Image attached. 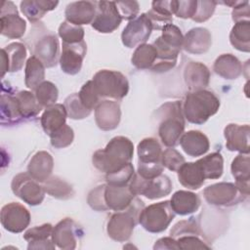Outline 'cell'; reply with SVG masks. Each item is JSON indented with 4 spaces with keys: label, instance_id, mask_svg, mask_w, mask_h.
<instances>
[{
    "label": "cell",
    "instance_id": "obj_2",
    "mask_svg": "<svg viewBox=\"0 0 250 250\" xmlns=\"http://www.w3.org/2000/svg\"><path fill=\"white\" fill-rule=\"evenodd\" d=\"M159 119L158 136L162 144L168 147L177 146L185 130V117L180 101L167 102L156 110Z\"/></svg>",
    "mask_w": 250,
    "mask_h": 250
},
{
    "label": "cell",
    "instance_id": "obj_54",
    "mask_svg": "<svg viewBox=\"0 0 250 250\" xmlns=\"http://www.w3.org/2000/svg\"><path fill=\"white\" fill-rule=\"evenodd\" d=\"M150 10L162 17L173 19L172 16L175 15V10H176V0L152 1Z\"/></svg>",
    "mask_w": 250,
    "mask_h": 250
},
{
    "label": "cell",
    "instance_id": "obj_30",
    "mask_svg": "<svg viewBox=\"0 0 250 250\" xmlns=\"http://www.w3.org/2000/svg\"><path fill=\"white\" fill-rule=\"evenodd\" d=\"M200 198L198 194L188 190L176 191L170 200L171 207L175 214L186 216L196 212L200 206Z\"/></svg>",
    "mask_w": 250,
    "mask_h": 250
},
{
    "label": "cell",
    "instance_id": "obj_50",
    "mask_svg": "<svg viewBox=\"0 0 250 250\" xmlns=\"http://www.w3.org/2000/svg\"><path fill=\"white\" fill-rule=\"evenodd\" d=\"M218 2L210 1V0H201L197 1V8L194 16L192 17V21L195 22H203L209 20L215 12L216 6Z\"/></svg>",
    "mask_w": 250,
    "mask_h": 250
},
{
    "label": "cell",
    "instance_id": "obj_24",
    "mask_svg": "<svg viewBox=\"0 0 250 250\" xmlns=\"http://www.w3.org/2000/svg\"><path fill=\"white\" fill-rule=\"evenodd\" d=\"M184 80L189 92L205 89L210 82V70L202 62H189L184 69Z\"/></svg>",
    "mask_w": 250,
    "mask_h": 250
},
{
    "label": "cell",
    "instance_id": "obj_44",
    "mask_svg": "<svg viewBox=\"0 0 250 250\" xmlns=\"http://www.w3.org/2000/svg\"><path fill=\"white\" fill-rule=\"evenodd\" d=\"M161 30L162 34L159 36L161 40L169 47L181 51L184 43V35L181 29L177 25L170 23L163 26Z\"/></svg>",
    "mask_w": 250,
    "mask_h": 250
},
{
    "label": "cell",
    "instance_id": "obj_12",
    "mask_svg": "<svg viewBox=\"0 0 250 250\" xmlns=\"http://www.w3.org/2000/svg\"><path fill=\"white\" fill-rule=\"evenodd\" d=\"M30 213L21 203L10 202L1 208L0 221L2 227L13 233L23 231L30 224Z\"/></svg>",
    "mask_w": 250,
    "mask_h": 250
},
{
    "label": "cell",
    "instance_id": "obj_49",
    "mask_svg": "<svg viewBox=\"0 0 250 250\" xmlns=\"http://www.w3.org/2000/svg\"><path fill=\"white\" fill-rule=\"evenodd\" d=\"M161 160L164 168L173 172H178L180 167L186 162L185 157L173 147H168L162 151Z\"/></svg>",
    "mask_w": 250,
    "mask_h": 250
},
{
    "label": "cell",
    "instance_id": "obj_7",
    "mask_svg": "<svg viewBox=\"0 0 250 250\" xmlns=\"http://www.w3.org/2000/svg\"><path fill=\"white\" fill-rule=\"evenodd\" d=\"M170 201L165 200L142 208L138 223L148 232L159 233L164 231L175 218Z\"/></svg>",
    "mask_w": 250,
    "mask_h": 250
},
{
    "label": "cell",
    "instance_id": "obj_35",
    "mask_svg": "<svg viewBox=\"0 0 250 250\" xmlns=\"http://www.w3.org/2000/svg\"><path fill=\"white\" fill-rule=\"evenodd\" d=\"M45 79V65L35 56L27 59L24 68V83L25 86L34 91Z\"/></svg>",
    "mask_w": 250,
    "mask_h": 250
},
{
    "label": "cell",
    "instance_id": "obj_5",
    "mask_svg": "<svg viewBox=\"0 0 250 250\" xmlns=\"http://www.w3.org/2000/svg\"><path fill=\"white\" fill-rule=\"evenodd\" d=\"M162 147L158 140L152 137L143 139L137 146L138 171L137 173L146 179H152L162 174Z\"/></svg>",
    "mask_w": 250,
    "mask_h": 250
},
{
    "label": "cell",
    "instance_id": "obj_27",
    "mask_svg": "<svg viewBox=\"0 0 250 250\" xmlns=\"http://www.w3.org/2000/svg\"><path fill=\"white\" fill-rule=\"evenodd\" d=\"M232 177L235 179V186L240 193L248 197L250 193V157L249 153H239L232 160L230 165Z\"/></svg>",
    "mask_w": 250,
    "mask_h": 250
},
{
    "label": "cell",
    "instance_id": "obj_42",
    "mask_svg": "<svg viewBox=\"0 0 250 250\" xmlns=\"http://www.w3.org/2000/svg\"><path fill=\"white\" fill-rule=\"evenodd\" d=\"M63 105L65 107L67 116L73 120H81L91 114V110L86 108L81 103L78 93H73L65 98Z\"/></svg>",
    "mask_w": 250,
    "mask_h": 250
},
{
    "label": "cell",
    "instance_id": "obj_6",
    "mask_svg": "<svg viewBox=\"0 0 250 250\" xmlns=\"http://www.w3.org/2000/svg\"><path fill=\"white\" fill-rule=\"evenodd\" d=\"M92 81L102 100L104 98L112 101L121 100L129 92L127 77L117 70L101 69L95 73Z\"/></svg>",
    "mask_w": 250,
    "mask_h": 250
},
{
    "label": "cell",
    "instance_id": "obj_45",
    "mask_svg": "<svg viewBox=\"0 0 250 250\" xmlns=\"http://www.w3.org/2000/svg\"><path fill=\"white\" fill-rule=\"evenodd\" d=\"M79 99L83 105L88 108L89 110H93L96 108V106L103 101L99 94L96 91V88L94 86V83L92 80L87 81L80 89L78 93Z\"/></svg>",
    "mask_w": 250,
    "mask_h": 250
},
{
    "label": "cell",
    "instance_id": "obj_26",
    "mask_svg": "<svg viewBox=\"0 0 250 250\" xmlns=\"http://www.w3.org/2000/svg\"><path fill=\"white\" fill-rule=\"evenodd\" d=\"M53 229L54 227L49 223L28 229L23 234V238L28 243L27 249L54 250L57 246L52 239Z\"/></svg>",
    "mask_w": 250,
    "mask_h": 250
},
{
    "label": "cell",
    "instance_id": "obj_10",
    "mask_svg": "<svg viewBox=\"0 0 250 250\" xmlns=\"http://www.w3.org/2000/svg\"><path fill=\"white\" fill-rule=\"evenodd\" d=\"M203 196L208 204L217 207H229L245 198L235 184L221 182L208 186L203 190Z\"/></svg>",
    "mask_w": 250,
    "mask_h": 250
},
{
    "label": "cell",
    "instance_id": "obj_36",
    "mask_svg": "<svg viewBox=\"0 0 250 250\" xmlns=\"http://www.w3.org/2000/svg\"><path fill=\"white\" fill-rule=\"evenodd\" d=\"M157 59V51L153 44L144 43L136 47L132 58V64L141 70L150 69Z\"/></svg>",
    "mask_w": 250,
    "mask_h": 250
},
{
    "label": "cell",
    "instance_id": "obj_22",
    "mask_svg": "<svg viewBox=\"0 0 250 250\" xmlns=\"http://www.w3.org/2000/svg\"><path fill=\"white\" fill-rule=\"evenodd\" d=\"M60 44L57 35L46 34L40 37L33 49V56L39 59L45 67H53L58 62Z\"/></svg>",
    "mask_w": 250,
    "mask_h": 250
},
{
    "label": "cell",
    "instance_id": "obj_13",
    "mask_svg": "<svg viewBox=\"0 0 250 250\" xmlns=\"http://www.w3.org/2000/svg\"><path fill=\"white\" fill-rule=\"evenodd\" d=\"M1 34L9 39L21 38L26 29L25 21L19 16L14 2L3 1L0 13Z\"/></svg>",
    "mask_w": 250,
    "mask_h": 250
},
{
    "label": "cell",
    "instance_id": "obj_47",
    "mask_svg": "<svg viewBox=\"0 0 250 250\" xmlns=\"http://www.w3.org/2000/svg\"><path fill=\"white\" fill-rule=\"evenodd\" d=\"M134 174H135V169L131 162V163L127 164L125 167H123L122 169H120L114 173L106 174L105 181H106V184H108V185L127 186V185H129Z\"/></svg>",
    "mask_w": 250,
    "mask_h": 250
},
{
    "label": "cell",
    "instance_id": "obj_4",
    "mask_svg": "<svg viewBox=\"0 0 250 250\" xmlns=\"http://www.w3.org/2000/svg\"><path fill=\"white\" fill-rule=\"evenodd\" d=\"M142 208H144V202L135 197L134 201L127 209L115 211L107 221V235L117 242L129 240L138 223L139 213Z\"/></svg>",
    "mask_w": 250,
    "mask_h": 250
},
{
    "label": "cell",
    "instance_id": "obj_18",
    "mask_svg": "<svg viewBox=\"0 0 250 250\" xmlns=\"http://www.w3.org/2000/svg\"><path fill=\"white\" fill-rule=\"evenodd\" d=\"M26 48L22 43L13 42L1 49V76L7 72L20 71L26 62Z\"/></svg>",
    "mask_w": 250,
    "mask_h": 250
},
{
    "label": "cell",
    "instance_id": "obj_3",
    "mask_svg": "<svg viewBox=\"0 0 250 250\" xmlns=\"http://www.w3.org/2000/svg\"><path fill=\"white\" fill-rule=\"evenodd\" d=\"M220 99L211 91L203 89L188 92L182 104L185 119L200 125L215 115L220 108Z\"/></svg>",
    "mask_w": 250,
    "mask_h": 250
},
{
    "label": "cell",
    "instance_id": "obj_53",
    "mask_svg": "<svg viewBox=\"0 0 250 250\" xmlns=\"http://www.w3.org/2000/svg\"><path fill=\"white\" fill-rule=\"evenodd\" d=\"M197 0L176 1L175 15L181 19H192L196 12Z\"/></svg>",
    "mask_w": 250,
    "mask_h": 250
},
{
    "label": "cell",
    "instance_id": "obj_31",
    "mask_svg": "<svg viewBox=\"0 0 250 250\" xmlns=\"http://www.w3.org/2000/svg\"><path fill=\"white\" fill-rule=\"evenodd\" d=\"M213 70L224 79L238 78L243 70L241 62L232 54H222L214 62Z\"/></svg>",
    "mask_w": 250,
    "mask_h": 250
},
{
    "label": "cell",
    "instance_id": "obj_33",
    "mask_svg": "<svg viewBox=\"0 0 250 250\" xmlns=\"http://www.w3.org/2000/svg\"><path fill=\"white\" fill-rule=\"evenodd\" d=\"M177 173L180 184L192 190L200 188L206 180L197 161L185 162Z\"/></svg>",
    "mask_w": 250,
    "mask_h": 250
},
{
    "label": "cell",
    "instance_id": "obj_8",
    "mask_svg": "<svg viewBox=\"0 0 250 250\" xmlns=\"http://www.w3.org/2000/svg\"><path fill=\"white\" fill-rule=\"evenodd\" d=\"M129 188L136 196L144 195L147 199L154 200L167 196L172 191L173 184L170 178L163 174L152 179H146L135 172Z\"/></svg>",
    "mask_w": 250,
    "mask_h": 250
},
{
    "label": "cell",
    "instance_id": "obj_17",
    "mask_svg": "<svg viewBox=\"0 0 250 250\" xmlns=\"http://www.w3.org/2000/svg\"><path fill=\"white\" fill-rule=\"evenodd\" d=\"M121 119L120 104L116 101L103 100L95 108V121L103 131H111L118 127Z\"/></svg>",
    "mask_w": 250,
    "mask_h": 250
},
{
    "label": "cell",
    "instance_id": "obj_48",
    "mask_svg": "<svg viewBox=\"0 0 250 250\" xmlns=\"http://www.w3.org/2000/svg\"><path fill=\"white\" fill-rule=\"evenodd\" d=\"M201 236L203 235L187 234L176 237L175 240L177 242L178 249H210L211 245H209L205 240H203Z\"/></svg>",
    "mask_w": 250,
    "mask_h": 250
},
{
    "label": "cell",
    "instance_id": "obj_56",
    "mask_svg": "<svg viewBox=\"0 0 250 250\" xmlns=\"http://www.w3.org/2000/svg\"><path fill=\"white\" fill-rule=\"evenodd\" d=\"M153 249L162 250V249H169V250H178V245L172 236L162 237L159 238L153 245Z\"/></svg>",
    "mask_w": 250,
    "mask_h": 250
},
{
    "label": "cell",
    "instance_id": "obj_1",
    "mask_svg": "<svg viewBox=\"0 0 250 250\" xmlns=\"http://www.w3.org/2000/svg\"><path fill=\"white\" fill-rule=\"evenodd\" d=\"M134 155V145L124 136L112 138L103 149H98L92 156L93 165L102 173H114L131 163Z\"/></svg>",
    "mask_w": 250,
    "mask_h": 250
},
{
    "label": "cell",
    "instance_id": "obj_9",
    "mask_svg": "<svg viewBox=\"0 0 250 250\" xmlns=\"http://www.w3.org/2000/svg\"><path fill=\"white\" fill-rule=\"evenodd\" d=\"M11 188L17 197L31 206L41 204L46 193L43 186L34 180L28 172H22L16 175L12 180Z\"/></svg>",
    "mask_w": 250,
    "mask_h": 250
},
{
    "label": "cell",
    "instance_id": "obj_55",
    "mask_svg": "<svg viewBox=\"0 0 250 250\" xmlns=\"http://www.w3.org/2000/svg\"><path fill=\"white\" fill-rule=\"evenodd\" d=\"M250 7L248 1H237L232 7L231 18L234 22L240 21H249Z\"/></svg>",
    "mask_w": 250,
    "mask_h": 250
},
{
    "label": "cell",
    "instance_id": "obj_25",
    "mask_svg": "<svg viewBox=\"0 0 250 250\" xmlns=\"http://www.w3.org/2000/svg\"><path fill=\"white\" fill-rule=\"evenodd\" d=\"M0 104V120L3 126L17 125L23 121V118L21 117L19 110L15 92L10 87L6 89L3 84Z\"/></svg>",
    "mask_w": 250,
    "mask_h": 250
},
{
    "label": "cell",
    "instance_id": "obj_37",
    "mask_svg": "<svg viewBox=\"0 0 250 250\" xmlns=\"http://www.w3.org/2000/svg\"><path fill=\"white\" fill-rule=\"evenodd\" d=\"M230 44L238 51L250 52V21H236L229 33Z\"/></svg>",
    "mask_w": 250,
    "mask_h": 250
},
{
    "label": "cell",
    "instance_id": "obj_11",
    "mask_svg": "<svg viewBox=\"0 0 250 250\" xmlns=\"http://www.w3.org/2000/svg\"><path fill=\"white\" fill-rule=\"evenodd\" d=\"M153 29L146 13H143L127 23L121 33V41L127 48L138 47L146 42Z\"/></svg>",
    "mask_w": 250,
    "mask_h": 250
},
{
    "label": "cell",
    "instance_id": "obj_20",
    "mask_svg": "<svg viewBox=\"0 0 250 250\" xmlns=\"http://www.w3.org/2000/svg\"><path fill=\"white\" fill-rule=\"evenodd\" d=\"M249 133L250 127L248 124H228L224 129L226 147L230 151L248 154L250 151Z\"/></svg>",
    "mask_w": 250,
    "mask_h": 250
},
{
    "label": "cell",
    "instance_id": "obj_28",
    "mask_svg": "<svg viewBox=\"0 0 250 250\" xmlns=\"http://www.w3.org/2000/svg\"><path fill=\"white\" fill-rule=\"evenodd\" d=\"M179 143L183 150L191 157L204 155L210 147L208 137L198 130H190L184 133Z\"/></svg>",
    "mask_w": 250,
    "mask_h": 250
},
{
    "label": "cell",
    "instance_id": "obj_15",
    "mask_svg": "<svg viewBox=\"0 0 250 250\" xmlns=\"http://www.w3.org/2000/svg\"><path fill=\"white\" fill-rule=\"evenodd\" d=\"M122 18L117 10L115 1H98L97 12L92 27L100 33H111L117 29Z\"/></svg>",
    "mask_w": 250,
    "mask_h": 250
},
{
    "label": "cell",
    "instance_id": "obj_51",
    "mask_svg": "<svg viewBox=\"0 0 250 250\" xmlns=\"http://www.w3.org/2000/svg\"><path fill=\"white\" fill-rule=\"evenodd\" d=\"M105 184L100 185L93 188L89 193L87 197V202L90 205V207L96 211H106L107 208L104 204V189Z\"/></svg>",
    "mask_w": 250,
    "mask_h": 250
},
{
    "label": "cell",
    "instance_id": "obj_19",
    "mask_svg": "<svg viewBox=\"0 0 250 250\" xmlns=\"http://www.w3.org/2000/svg\"><path fill=\"white\" fill-rule=\"evenodd\" d=\"M135 197L136 195L131 191L129 185L113 186L105 184L104 189V200L107 210H125L132 204Z\"/></svg>",
    "mask_w": 250,
    "mask_h": 250
},
{
    "label": "cell",
    "instance_id": "obj_41",
    "mask_svg": "<svg viewBox=\"0 0 250 250\" xmlns=\"http://www.w3.org/2000/svg\"><path fill=\"white\" fill-rule=\"evenodd\" d=\"M33 92L42 108L55 104L59 98V90L51 81H43Z\"/></svg>",
    "mask_w": 250,
    "mask_h": 250
},
{
    "label": "cell",
    "instance_id": "obj_43",
    "mask_svg": "<svg viewBox=\"0 0 250 250\" xmlns=\"http://www.w3.org/2000/svg\"><path fill=\"white\" fill-rule=\"evenodd\" d=\"M58 33L62 38V43L75 44L84 41V28L80 25L72 24L66 21L60 24Z\"/></svg>",
    "mask_w": 250,
    "mask_h": 250
},
{
    "label": "cell",
    "instance_id": "obj_29",
    "mask_svg": "<svg viewBox=\"0 0 250 250\" xmlns=\"http://www.w3.org/2000/svg\"><path fill=\"white\" fill-rule=\"evenodd\" d=\"M54 169L53 156L45 150L37 151L28 162L27 172L37 182L44 183L52 176Z\"/></svg>",
    "mask_w": 250,
    "mask_h": 250
},
{
    "label": "cell",
    "instance_id": "obj_23",
    "mask_svg": "<svg viewBox=\"0 0 250 250\" xmlns=\"http://www.w3.org/2000/svg\"><path fill=\"white\" fill-rule=\"evenodd\" d=\"M212 45V35L205 27H194L184 36L183 49L194 55L206 53Z\"/></svg>",
    "mask_w": 250,
    "mask_h": 250
},
{
    "label": "cell",
    "instance_id": "obj_21",
    "mask_svg": "<svg viewBox=\"0 0 250 250\" xmlns=\"http://www.w3.org/2000/svg\"><path fill=\"white\" fill-rule=\"evenodd\" d=\"M97 12V2L93 1H76L69 3L64 11L65 21L75 24L92 23Z\"/></svg>",
    "mask_w": 250,
    "mask_h": 250
},
{
    "label": "cell",
    "instance_id": "obj_40",
    "mask_svg": "<svg viewBox=\"0 0 250 250\" xmlns=\"http://www.w3.org/2000/svg\"><path fill=\"white\" fill-rule=\"evenodd\" d=\"M205 179L215 180L224 173V158L220 152H212L197 160Z\"/></svg>",
    "mask_w": 250,
    "mask_h": 250
},
{
    "label": "cell",
    "instance_id": "obj_32",
    "mask_svg": "<svg viewBox=\"0 0 250 250\" xmlns=\"http://www.w3.org/2000/svg\"><path fill=\"white\" fill-rule=\"evenodd\" d=\"M67 113L62 104H55L46 107L40 117V123L44 132L50 136L65 124Z\"/></svg>",
    "mask_w": 250,
    "mask_h": 250
},
{
    "label": "cell",
    "instance_id": "obj_34",
    "mask_svg": "<svg viewBox=\"0 0 250 250\" xmlns=\"http://www.w3.org/2000/svg\"><path fill=\"white\" fill-rule=\"evenodd\" d=\"M58 5V1L23 0L21 2L20 7L23 16H25L31 23H37L47 12L56 9Z\"/></svg>",
    "mask_w": 250,
    "mask_h": 250
},
{
    "label": "cell",
    "instance_id": "obj_38",
    "mask_svg": "<svg viewBox=\"0 0 250 250\" xmlns=\"http://www.w3.org/2000/svg\"><path fill=\"white\" fill-rule=\"evenodd\" d=\"M15 97L18 103L20 113L23 120L32 118L41 111L42 106L38 104L34 93L31 91L21 90L15 92Z\"/></svg>",
    "mask_w": 250,
    "mask_h": 250
},
{
    "label": "cell",
    "instance_id": "obj_52",
    "mask_svg": "<svg viewBox=\"0 0 250 250\" xmlns=\"http://www.w3.org/2000/svg\"><path fill=\"white\" fill-rule=\"evenodd\" d=\"M115 4L122 20L130 21L138 17L140 6L137 1H118Z\"/></svg>",
    "mask_w": 250,
    "mask_h": 250
},
{
    "label": "cell",
    "instance_id": "obj_14",
    "mask_svg": "<svg viewBox=\"0 0 250 250\" xmlns=\"http://www.w3.org/2000/svg\"><path fill=\"white\" fill-rule=\"evenodd\" d=\"M83 235V230L71 218L61 220L53 229L52 239L55 245L62 250H73Z\"/></svg>",
    "mask_w": 250,
    "mask_h": 250
},
{
    "label": "cell",
    "instance_id": "obj_39",
    "mask_svg": "<svg viewBox=\"0 0 250 250\" xmlns=\"http://www.w3.org/2000/svg\"><path fill=\"white\" fill-rule=\"evenodd\" d=\"M42 186L46 193L57 199L67 200L74 195L72 186L58 176H51Z\"/></svg>",
    "mask_w": 250,
    "mask_h": 250
},
{
    "label": "cell",
    "instance_id": "obj_46",
    "mask_svg": "<svg viewBox=\"0 0 250 250\" xmlns=\"http://www.w3.org/2000/svg\"><path fill=\"white\" fill-rule=\"evenodd\" d=\"M49 137L52 146L55 148H64L72 144L74 140V132L73 129L65 123Z\"/></svg>",
    "mask_w": 250,
    "mask_h": 250
},
{
    "label": "cell",
    "instance_id": "obj_16",
    "mask_svg": "<svg viewBox=\"0 0 250 250\" xmlns=\"http://www.w3.org/2000/svg\"><path fill=\"white\" fill-rule=\"evenodd\" d=\"M86 52L87 45L85 41L75 44L62 43L59 60L62 70L66 74H77L81 70Z\"/></svg>",
    "mask_w": 250,
    "mask_h": 250
}]
</instances>
